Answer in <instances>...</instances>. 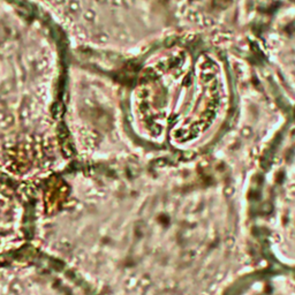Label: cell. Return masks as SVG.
Segmentation results:
<instances>
[{
	"mask_svg": "<svg viewBox=\"0 0 295 295\" xmlns=\"http://www.w3.org/2000/svg\"><path fill=\"white\" fill-rule=\"evenodd\" d=\"M294 224H295V223H294Z\"/></svg>",
	"mask_w": 295,
	"mask_h": 295,
	"instance_id": "6da1fadb",
	"label": "cell"
}]
</instances>
